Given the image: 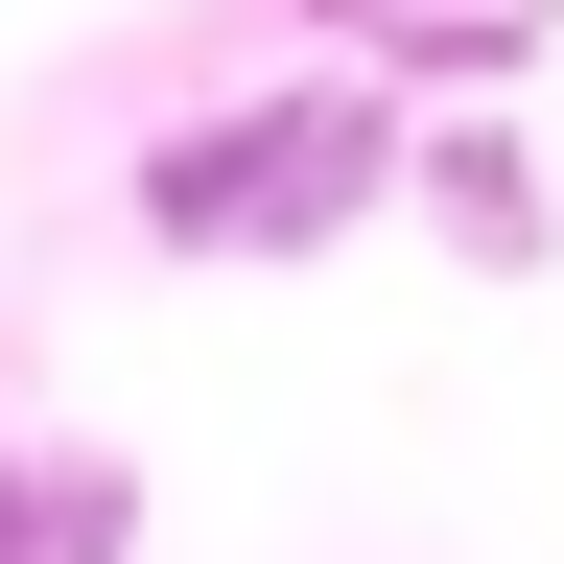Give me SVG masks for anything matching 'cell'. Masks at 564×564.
<instances>
[{"label":"cell","mask_w":564,"mask_h":564,"mask_svg":"<svg viewBox=\"0 0 564 564\" xmlns=\"http://www.w3.org/2000/svg\"><path fill=\"white\" fill-rule=\"evenodd\" d=\"M118 541H141V494L95 447H24V470H0V564H118Z\"/></svg>","instance_id":"7a4b0ae2"},{"label":"cell","mask_w":564,"mask_h":564,"mask_svg":"<svg viewBox=\"0 0 564 564\" xmlns=\"http://www.w3.org/2000/svg\"><path fill=\"white\" fill-rule=\"evenodd\" d=\"M423 212H447L470 259H518V236H541V188H518V141H447V165H423Z\"/></svg>","instance_id":"3957f363"},{"label":"cell","mask_w":564,"mask_h":564,"mask_svg":"<svg viewBox=\"0 0 564 564\" xmlns=\"http://www.w3.org/2000/svg\"><path fill=\"white\" fill-rule=\"evenodd\" d=\"M352 188H377V95H282V118H212L141 165V212L188 259H306V236H352Z\"/></svg>","instance_id":"6da1fadb"}]
</instances>
